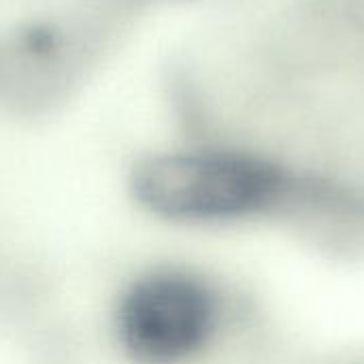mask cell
<instances>
[{
	"label": "cell",
	"mask_w": 364,
	"mask_h": 364,
	"mask_svg": "<svg viewBox=\"0 0 364 364\" xmlns=\"http://www.w3.org/2000/svg\"><path fill=\"white\" fill-rule=\"evenodd\" d=\"M273 173L247 158L213 151L151 156L132 173V192L151 213L173 222H224L264 209Z\"/></svg>",
	"instance_id": "1"
},
{
	"label": "cell",
	"mask_w": 364,
	"mask_h": 364,
	"mask_svg": "<svg viewBox=\"0 0 364 364\" xmlns=\"http://www.w3.org/2000/svg\"><path fill=\"white\" fill-rule=\"evenodd\" d=\"M218 303L213 292L183 271H154L124 292L117 333L139 364H181L213 337Z\"/></svg>",
	"instance_id": "2"
}]
</instances>
